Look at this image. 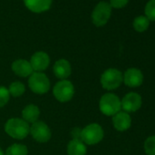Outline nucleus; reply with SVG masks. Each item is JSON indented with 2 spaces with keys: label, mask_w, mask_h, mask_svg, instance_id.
Instances as JSON below:
<instances>
[{
  "label": "nucleus",
  "mask_w": 155,
  "mask_h": 155,
  "mask_svg": "<svg viewBox=\"0 0 155 155\" xmlns=\"http://www.w3.org/2000/svg\"><path fill=\"white\" fill-rule=\"evenodd\" d=\"M5 130L10 137L17 140H23L29 134L30 127L24 120L12 118L6 122Z\"/></svg>",
  "instance_id": "f257e3e1"
},
{
  "label": "nucleus",
  "mask_w": 155,
  "mask_h": 155,
  "mask_svg": "<svg viewBox=\"0 0 155 155\" xmlns=\"http://www.w3.org/2000/svg\"><path fill=\"white\" fill-rule=\"evenodd\" d=\"M100 110L106 116H114L121 110L120 98L113 93L104 94L100 101Z\"/></svg>",
  "instance_id": "f03ea898"
},
{
  "label": "nucleus",
  "mask_w": 155,
  "mask_h": 155,
  "mask_svg": "<svg viewBox=\"0 0 155 155\" xmlns=\"http://www.w3.org/2000/svg\"><path fill=\"white\" fill-rule=\"evenodd\" d=\"M123 82V75L117 68L106 69L101 77V84L107 91L118 89Z\"/></svg>",
  "instance_id": "7ed1b4c3"
},
{
  "label": "nucleus",
  "mask_w": 155,
  "mask_h": 155,
  "mask_svg": "<svg viewBox=\"0 0 155 155\" xmlns=\"http://www.w3.org/2000/svg\"><path fill=\"white\" fill-rule=\"evenodd\" d=\"M104 131L101 126L98 123L87 125L81 133V140L88 145H94L102 140Z\"/></svg>",
  "instance_id": "20e7f679"
},
{
  "label": "nucleus",
  "mask_w": 155,
  "mask_h": 155,
  "mask_svg": "<svg viewBox=\"0 0 155 155\" xmlns=\"http://www.w3.org/2000/svg\"><path fill=\"white\" fill-rule=\"evenodd\" d=\"M28 86L36 94H45L50 89L48 78L42 72H33L28 79Z\"/></svg>",
  "instance_id": "39448f33"
},
{
  "label": "nucleus",
  "mask_w": 155,
  "mask_h": 155,
  "mask_svg": "<svg viewBox=\"0 0 155 155\" xmlns=\"http://www.w3.org/2000/svg\"><path fill=\"white\" fill-rule=\"evenodd\" d=\"M111 16V7L109 3L101 1L100 2L91 14V19L96 27H103L108 23Z\"/></svg>",
  "instance_id": "423d86ee"
},
{
  "label": "nucleus",
  "mask_w": 155,
  "mask_h": 155,
  "mask_svg": "<svg viewBox=\"0 0 155 155\" xmlns=\"http://www.w3.org/2000/svg\"><path fill=\"white\" fill-rule=\"evenodd\" d=\"M75 93L73 84L67 80L58 81L53 88V94L59 102L69 101Z\"/></svg>",
  "instance_id": "0eeeda50"
},
{
  "label": "nucleus",
  "mask_w": 155,
  "mask_h": 155,
  "mask_svg": "<svg viewBox=\"0 0 155 155\" xmlns=\"http://www.w3.org/2000/svg\"><path fill=\"white\" fill-rule=\"evenodd\" d=\"M29 133L32 135L33 139L38 142L44 143L48 142L51 138V130L48 126L43 121H36L30 127Z\"/></svg>",
  "instance_id": "6e6552de"
},
{
  "label": "nucleus",
  "mask_w": 155,
  "mask_h": 155,
  "mask_svg": "<svg viewBox=\"0 0 155 155\" xmlns=\"http://www.w3.org/2000/svg\"><path fill=\"white\" fill-rule=\"evenodd\" d=\"M121 101V109L125 112H135L141 107L142 100L140 94L136 92H130L126 94Z\"/></svg>",
  "instance_id": "1a4fd4ad"
},
{
  "label": "nucleus",
  "mask_w": 155,
  "mask_h": 155,
  "mask_svg": "<svg viewBox=\"0 0 155 155\" xmlns=\"http://www.w3.org/2000/svg\"><path fill=\"white\" fill-rule=\"evenodd\" d=\"M123 82L130 88L140 87L143 82V74L140 69L130 68L123 74Z\"/></svg>",
  "instance_id": "9d476101"
},
{
  "label": "nucleus",
  "mask_w": 155,
  "mask_h": 155,
  "mask_svg": "<svg viewBox=\"0 0 155 155\" xmlns=\"http://www.w3.org/2000/svg\"><path fill=\"white\" fill-rule=\"evenodd\" d=\"M50 59L47 53L43 51L36 52L30 59V65L35 72H42L47 69L49 65Z\"/></svg>",
  "instance_id": "9b49d317"
},
{
  "label": "nucleus",
  "mask_w": 155,
  "mask_h": 155,
  "mask_svg": "<svg viewBox=\"0 0 155 155\" xmlns=\"http://www.w3.org/2000/svg\"><path fill=\"white\" fill-rule=\"evenodd\" d=\"M112 123L114 128L119 131H125L130 129L131 125V118L128 112L120 111L112 118Z\"/></svg>",
  "instance_id": "f8f14e48"
},
{
  "label": "nucleus",
  "mask_w": 155,
  "mask_h": 155,
  "mask_svg": "<svg viewBox=\"0 0 155 155\" xmlns=\"http://www.w3.org/2000/svg\"><path fill=\"white\" fill-rule=\"evenodd\" d=\"M13 72L19 77H29L33 73V68L30 65V62L26 59H17L12 63Z\"/></svg>",
  "instance_id": "ddd939ff"
},
{
  "label": "nucleus",
  "mask_w": 155,
  "mask_h": 155,
  "mask_svg": "<svg viewBox=\"0 0 155 155\" xmlns=\"http://www.w3.org/2000/svg\"><path fill=\"white\" fill-rule=\"evenodd\" d=\"M55 76L61 81L66 80L71 74V66L67 59H58L55 62L53 67Z\"/></svg>",
  "instance_id": "4468645a"
},
{
  "label": "nucleus",
  "mask_w": 155,
  "mask_h": 155,
  "mask_svg": "<svg viewBox=\"0 0 155 155\" xmlns=\"http://www.w3.org/2000/svg\"><path fill=\"white\" fill-rule=\"evenodd\" d=\"M25 6L31 12L43 13L48 11L52 4V0H23Z\"/></svg>",
  "instance_id": "2eb2a0df"
},
{
  "label": "nucleus",
  "mask_w": 155,
  "mask_h": 155,
  "mask_svg": "<svg viewBox=\"0 0 155 155\" xmlns=\"http://www.w3.org/2000/svg\"><path fill=\"white\" fill-rule=\"evenodd\" d=\"M40 115V110L38 106L34 104H29L24 108L22 110V120L28 123H35L38 121Z\"/></svg>",
  "instance_id": "dca6fc26"
},
{
  "label": "nucleus",
  "mask_w": 155,
  "mask_h": 155,
  "mask_svg": "<svg viewBox=\"0 0 155 155\" xmlns=\"http://www.w3.org/2000/svg\"><path fill=\"white\" fill-rule=\"evenodd\" d=\"M67 152L68 155H86L87 147L81 140L72 139L68 144Z\"/></svg>",
  "instance_id": "f3484780"
},
{
  "label": "nucleus",
  "mask_w": 155,
  "mask_h": 155,
  "mask_svg": "<svg viewBox=\"0 0 155 155\" xmlns=\"http://www.w3.org/2000/svg\"><path fill=\"white\" fill-rule=\"evenodd\" d=\"M150 26V20L145 16H139L133 20V28L137 32H144Z\"/></svg>",
  "instance_id": "a211bd4d"
},
{
  "label": "nucleus",
  "mask_w": 155,
  "mask_h": 155,
  "mask_svg": "<svg viewBox=\"0 0 155 155\" xmlns=\"http://www.w3.org/2000/svg\"><path fill=\"white\" fill-rule=\"evenodd\" d=\"M28 150L26 145L20 143L12 144L5 152V155H28Z\"/></svg>",
  "instance_id": "6ab92c4d"
},
{
  "label": "nucleus",
  "mask_w": 155,
  "mask_h": 155,
  "mask_svg": "<svg viewBox=\"0 0 155 155\" xmlns=\"http://www.w3.org/2000/svg\"><path fill=\"white\" fill-rule=\"evenodd\" d=\"M25 90H26L25 85L22 82L14 81L10 84L8 91H9V94L12 95L13 97H20L24 94Z\"/></svg>",
  "instance_id": "aec40b11"
},
{
  "label": "nucleus",
  "mask_w": 155,
  "mask_h": 155,
  "mask_svg": "<svg viewBox=\"0 0 155 155\" xmlns=\"http://www.w3.org/2000/svg\"><path fill=\"white\" fill-rule=\"evenodd\" d=\"M145 17L150 21H155V0H150L145 6Z\"/></svg>",
  "instance_id": "412c9836"
},
{
  "label": "nucleus",
  "mask_w": 155,
  "mask_h": 155,
  "mask_svg": "<svg viewBox=\"0 0 155 155\" xmlns=\"http://www.w3.org/2000/svg\"><path fill=\"white\" fill-rule=\"evenodd\" d=\"M144 150L147 155H155V136H150L145 140Z\"/></svg>",
  "instance_id": "4be33fe9"
},
{
  "label": "nucleus",
  "mask_w": 155,
  "mask_h": 155,
  "mask_svg": "<svg viewBox=\"0 0 155 155\" xmlns=\"http://www.w3.org/2000/svg\"><path fill=\"white\" fill-rule=\"evenodd\" d=\"M10 94L8 89L4 86H0V108L4 107L9 101Z\"/></svg>",
  "instance_id": "5701e85b"
},
{
  "label": "nucleus",
  "mask_w": 155,
  "mask_h": 155,
  "mask_svg": "<svg viewBox=\"0 0 155 155\" xmlns=\"http://www.w3.org/2000/svg\"><path fill=\"white\" fill-rule=\"evenodd\" d=\"M129 3V0H110V6L113 8H123Z\"/></svg>",
  "instance_id": "b1692460"
},
{
  "label": "nucleus",
  "mask_w": 155,
  "mask_h": 155,
  "mask_svg": "<svg viewBox=\"0 0 155 155\" xmlns=\"http://www.w3.org/2000/svg\"><path fill=\"white\" fill-rule=\"evenodd\" d=\"M0 155H5V153H4V151L2 150L1 148H0Z\"/></svg>",
  "instance_id": "393cba45"
}]
</instances>
